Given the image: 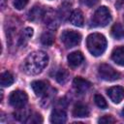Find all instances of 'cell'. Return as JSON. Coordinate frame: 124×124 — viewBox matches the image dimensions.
Segmentation results:
<instances>
[{
    "instance_id": "obj_17",
    "label": "cell",
    "mask_w": 124,
    "mask_h": 124,
    "mask_svg": "<svg viewBox=\"0 0 124 124\" xmlns=\"http://www.w3.org/2000/svg\"><path fill=\"white\" fill-rule=\"evenodd\" d=\"M32 35H33V29L30 28V27H26L22 31V33L19 37V45L24 46L29 41V39L32 37Z\"/></svg>"
},
{
    "instance_id": "obj_12",
    "label": "cell",
    "mask_w": 124,
    "mask_h": 124,
    "mask_svg": "<svg viewBox=\"0 0 124 124\" xmlns=\"http://www.w3.org/2000/svg\"><path fill=\"white\" fill-rule=\"evenodd\" d=\"M69 19H70V22L77 27H81L84 22L83 15L80 10H74L70 15Z\"/></svg>"
},
{
    "instance_id": "obj_11",
    "label": "cell",
    "mask_w": 124,
    "mask_h": 124,
    "mask_svg": "<svg viewBox=\"0 0 124 124\" xmlns=\"http://www.w3.org/2000/svg\"><path fill=\"white\" fill-rule=\"evenodd\" d=\"M111 59L119 66H124V46L115 47L111 52Z\"/></svg>"
},
{
    "instance_id": "obj_9",
    "label": "cell",
    "mask_w": 124,
    "mask_h": 124,
    "mask_svg": "<svg viewBox=\"0 0 124 124\" xmlns=\"http://www.w3.org/2000/svg\"><path fill=\"white\" fill-rule=\"evenodd\" d=\"M83 55L80 51H73L71 52L68 57H67V60H68V64L71 68H77L78 67L82 62H83Z\"/></svg>"
},
{
    "instance_id": "obj_21",
    "label": "cell",
    "mask_w": 124,
    "mask_h": 124,
    "mask_svg": "<svg viewBox=\"0 0 124 124\" xmlns=\"http://www.w3.org/2000/svg\"><path fill=\"white\" fill-rule=\"evenodd\" d=\"M94 101H95V104L102 109H105L108 108V104H107V101L105 100V98L100 95V94H96L95 97H94Z\"/></svg>"
},
{
    "instance_id": "obj_2",
    "label": "cell",
    "mask_w": 124,
    "mask_h": 124,
    "mask_svg": "<svg viewBox=\"0 0 124 124\" xmlns=\"http://www.w3.org/2000/svg\"><path fill=\"white\" fill-rule=\"evenodd\" d=\"M86 46L93 56H100L107 48V40L100 33H92L86 39Z\"/></svg>"
},
{
    "instance_id": "obj_10",
    "label": "cell",
    "mask_w": 124,
    "mask_h": 124,
    "mask_svg": "<svg viewBox=\"0 0 124 124\" xmlns=\"http://www.w3.org/2000/svg\"><path fill=\"white\" fill-rule=\"evenodd\" d=\"M67 120V114L62 108H54L50 114V122L51 123H65Z\"/></svg>"
},
{
    "instance_id": "obj_20",
    "label": "cell",
    "mask_w": 124,
    "mask_h": 124,
    "mask_svg": "<svg viewBox=\"0 0 124 124\" xmlns=\"http://www.w3.org/2000/svg\"><path fill=\"white\" fill-rule=\"evenodd\" d=\"M43 16V11L40 7H34L30 12H29V16L28 18L30 20H36L38 19L40 16Z\"/></svg>"
},
{
    "instance_id": "obj_23",
    "label": "cell",
    "mask_w": 124,
    "mask_h": 124,
    "mask_svg": "<svg viewBox=\"0 0 124 124\" xmlns=\"http://www.w3.org/2000/svg\"><path fill=\"white\" fill-rule=\"evenodd\" d=\"M29 0H14V7L16 10H22L28 3Z\"/></svg>"
},
{
    "instance_id": "obj_3",
    "label": "cell",
    "mask_w": 124,
    "mask_h": 124,
    "mask_svg": "<svg viewBox=\"0 0 124 124\" xmlns=\"http://www.w3.org/2000/svg\"><path fill=\"white\" fill-rule=\"evenodd\" d=\"M111 20V14L108 8L106 6H101L98 8L92 18H91V24L94 27H104L108 25Z\"/></svg>"
},
{
    "instance_id": "obj_27",
    "label": "cell",
    "mask_w": 124,
    "mask_h": 124,
    "mask_svg": "<svg viewBox=\"0 0 124 124\" xmlns=\"http://www.w3.org/2000/svg\"><path fill=\"white\" fill-rule=\"evenodd\" d=\"M121 113H122V116H123V117H124V108H123V109H122V112H121Z\"/></svg>"
},
{
    "instance_id": "obj_16",
    "label": "cell",
    "mask_w": 124,
    "mask_h": 124,
    "mask_svg": "<svg viewBox=\"0 0 124 124\" xmlns=\"http://www.w3.org/2000/svg\"><path fill=\"white\" fill-rule=\"evenodd\" d=\"M111 36L116 40L124 39V29L119 23H115L111 27Z\"/></svg>"
},
{
    "instance_id": "obj_26",
    "label": "cell",
    "mask_w": 124,
    "mask_h": 124,
    "mask_svg": "<svg viewBox=\"0 0 124 124\" xmlns=\"http://www.w3.org/2000/svg\"><path fill=\"white\" fill-rule=\"evenodd\" d=\"M115 7L118 10H124V0H116Z\"/></svg>"
},
{
    "instance_id": "obj_15",
    "label": "cell",
    "mask_w": 124,
    "mask_h": 124,
    "mask_svg": "<svg viewBox=\"0 0 124 124\" xmlns=\"http://www.w3.org/2000/svg\"><path fill=\"white\" fill-rule=\"evenodd\" d=\"M15 81V78L13 77V75L10 72H4L1 74L0 76V84L3 87H8L10 85H12Z\"/></svg>"
},
{
    "instance_id": "obj_13",
    "label": "cell",
    "mask_w": 124,
    "mask_h": 124,
    "mask_svg": "<svg viewBox=\"0 0 124 124\" xmlns=\"http://www.w3.org/2000/svg\"><path fill=\"white\" fill-rule=\"evenodd\" d=\"M31 87H32L35 95L39 96V97L43 96L46 93V89H47L46 83L45 81H43V80H34V81H32Z\"/></svg>"
},
{
    "instance_id": "obj_19",
    "label": "cell",
    "mask_w": 124,
    "mask_h": 124,
    "mask_svg": "<svg viewBox=\"0 0 124 124\" xmlns=\"http://www.w3.org/2000/svg\"><path fill=\"white\" fill-rule=\"evenodd\" d=\"M54 42V36L51 32H45L41 36V43L44 46H51Z\"/></svg>"
},
{
    "instance_id": "obj_25",
    "label": "cell",
    "mask_w": 124,
    "mask_h": 124,
    "mask_svg": "<svg viewBox=\"0 0 124 124\" xmlns=\"http://www.w3.org/2000/svg\"><path fill=\"white\" fill-rule=\"evenodd\" d=\"M98 1L99 0H81L82 4L85 5V6H87V7H93V6H95L98 3Z\"/></svg>"
},
{
    "instance_id": "obj_24",
    "label": "cell",
    "mask_w": 124,
    "mask_h": 124,
    "mask_svg": "<svg viewBox=\"0 0 124 124\" xmlns=\"http://www.w3.org/2000/svg\"><path fill=\"white\" fill-rule=\"evenodd\" d=\"M42 121H43V119H42L41 115L36 113L34 116H32V117L30 116V120L28 122H30V123H41Z\"/></svg>"
},
{
    "instance_id": "obj_7",
    "label": "cell",
    "mask_w": 124,
    "mask_h": 124,
    "mask_svg": "<svg viewBox=\"0 0 124 124\" xmlns=\"http://www.w3.org/2000/svg\"><path fill=\"white\" fill-rule=\"evenodd\" d=\"M107 94L114 104H118L124 98V88L121 86H112L107 90Z\"/></svg>"
},
{
    "instance_id": "obj_22",
    "label": "cell",
    "mask_w": 124,
    "mask_h": 124,
    "mask_svg": "<svg viewBox=\"0 0 124 124\" xmlns=\"http://www.w3.org/2000/svg\"><path fill=\"white\" fill-rule=\"evenodd\" d=\"M99 123H103V124H110V123H114L115 119L111 116V115H104L103 117H101L98 120Z\"/></svg>"
},
{
    "instance_id": "obj_1",
    "label": "cell",
    "mask_w": 124,
    "mask_h": 124,
    "mask_svg": "<svg viewBox=\"0 0 124 124\" xmlns=\"http://www.w3.org/2000/svg\"><path fill=\"white\" fill-rule=\"evenodd\" d=\"M48 56L46 52L38 50L30 53L24 60L23 70L27 75H38L47 65Z\"/></svg>"
},
{
    "instance_id": "obj_6",
    "label": "cell",
    "mask_w": 124,
    "mask_h": 124,
    "mask_svg": "<svg viewBox=\"0 0 124 124\" xmlns=\"http://www.w3.org/2000/svg\"><path fill=\"white\" fill-rule=\"evenodd\" d=\"M28 101L27 94L24 91L21 90H16L13 91L9 97V102L10 105L13 106L16 108H22Z\"/></svg>"
},
{
    "instance_id": "obj_14",
    "label": "cell",
    "mask_w": 124,
    "mask_h": 124,
    "mask_svg": "<svg viewBox=\"0 0 124 124\" xmlns=\"http://www.w3.org/2000/svg\"><path fill=\"white\" fill-rule=\"evenodd\" d=\"M89 115L88 108L83 104H77L73 108V116L74 117H87Z\"/></svg>"
},
{
    "instance_id": "obj_4",
    "label": "cell",
    "mask_w": 124,
    "mask_h": 124,
    "mask_svg": "<svg viewBox=\"0 0 124 124\" xmlns=\"http://www.w3.org/2000/svg\"><path fill=\"white\" fill-rule=\"evenodd\" d=\"M61 42L63 43V45L70 48V47H74L76 46H78L80 41H81V35L74 30H64L60 36Z\"/></svg>"
},
{
    "instance_id": "obj_5",
    "label": "cell",
    "mask_w": 124,
    "mask_h": 124,
    "mask_svg": "<svg viewBox=\"0 0 124 124\" xmlns=\"http://www.w3.org/2000/svg\"><path fill=\"white\" fill-rule=\"evenodd\" d=\"M98 75L102 79L107 81H114L120 78V73L108 64H101L98 68Z\"/></svg>"
},
{
    "instance_id": "obj_18",
    "label": "cell",
    "mask_w": 124,
    "mask_h": 124,
    "mask_svg": "<svg viewBox=\"0 0 124 124\" xmlns=\"http://www.w3.org/2000/svg\"><path fill=\"white\" fill-rule=\"evenodd\" d=\"M55 79H56V81L58 83L64 84L69 79V73L66 70H64V69H60L55 74Z\"/></svg>"
},
{
    "instance_id": "obj_8",
    "label": "cell",
    "mask_w": 124,
    "mask_h": 124,
    "mask_svg": "<svg viewBox=\"0 0 124 124\" xmlns=\"http://www.w3.org/2000/svg\"><path fill=\"white\" fill-rule=\"evenodd\" d=\"M73 85L76 88V90L79 93H85L91 87L90 81H88L87 79H84L80 77H77L74 78Z\"/></svg>"
}]
</instances>
